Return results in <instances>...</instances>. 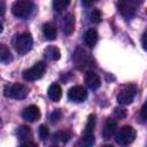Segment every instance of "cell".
Returning a JSON list of instances; mask_svg holds the SVG:
<instances>
[{"mask_svg":"<svg viewBox=\"0 0 147 147\" xmlns=\"http://www.w3.org/2000/svg\"><path fill=\"white\" fill-rule=\"evenodd\" d=\"M69 5H70V1L69 0H54L53 1V8L56 11H62Z\"/></svg>","mask_w":147,"mask_h":147,"instance_id":"ffe728a7","label":"cell"},{"mask_svg":"<svg viewBox=\"0 0 147 147\" xmlns=\"http://www.w3.org/2000/svg\"><path fill=\"white\" fill-rule=\"evenodd\" d=\"M45 55L52 60V61H56L60 59L61 56V53H60V49L55 46H48L46 49H45Z\"/></svg>","mask_w":147,"mask_h":147,"instance_id":"e0dca14e","label":"cell"},{"mask_svg":"<svg viewBox=\"0 0 147 147\" xmlns=\"http://www.w3.org/2000/svg\"><path fill=\"white\" fill-rule=\"evenodd\" d=\"M102 147H114L113 145H105V146H102Z\"/></svg>","mask_w":147,"mask_h":147,"instance_id":"4dcf8cb0","label":"cell"},{"mask_svg":"<svg viewBox=\"0 0 147 147\" xmlns=\"http://www.w3.org/2000/svg\"><path fill=\"white\" fill-rule=\"evenodd\" d=\"M47 93H48L49 99L53 100V101H55V102L59 101V100L61 99V96H62V90H61L60 85L56 84V83H53V84L48 87Z\"/></svg>","mask_w":147,"mask_h":147,"instance_id":"5bb4252c","label":"cell"},{"mask_svg":"<svg viewBox=\"0 0 147 147\" xmlns=\"http://www.w3.org/2000/svg\"><path fill=\"white\" fill-rule=\"evenodd\" d=\"M142 48L144 49H146V31L144 32V34H142Z\"/></svg>","mask_w":147,"mask_h":147,"instance_id":"f1b7e54d","label":"cell"},{"mask_svg":"<svg viewBox=\"0 0 147 147\" xmlns=\"http://www.w3.org/2000/svg\"><path fill=\"white\" fill-rule=\"evenodd\" d=\"M84 41L88 47H93L98 42V32L94 29H88L84 34Z\"/></svg>","mask_w":147,"mask_h":147,"instance_id":"9a60e30c","label":"cell"},{"mask_svg":"<svg viewBox=\"0 0 147 147\" xmlns=\"http://www.w3.org/2000/svg\"><path fill=\"white\" fill-rule=\"evenodd\" d=\"M90 18L93 23H100L101 22V11L99 9H92L91 14H90Z\"/></svg>","mask_w":147,"mask_h":147,"instance_id":"7402d4cb","label":"cell"},{"mask_svg":"<svg viewBox=\"0 0 147 147\" xmlns=\"http://www.w3.org/2000/svg\"><path fill=\"white\" fill-rule=\"evenodd\" d=\"M32 45H33V40H32V37L30 33L28 32H24V33H21V34H17L14 40H13V46L15 48V51L23 55V54H26L28 52L31 51L32 48Z\"/></svg>","mask_w":147,"mask_h":147,"instance_id":"7a4b0ae2","label":"cell"},{"mask_svg":"<svg viewBox=\"0 0 147 147\" xmlns=\"http://www.w3.org/2000/svg\"><path fill=\"white\" fill-rule=\"evenodd\" d=\"M137 93V87L134 85H126L124 86L117 94V101L121 105H130Z\"/></svg>","mask_w":147,"mask_h":147,"instance_id":"52a82bcc","label":"cell"},{"mask_svg":"<svg viewBox=\"0 0 147 147\" xmlns=\"http://www.w3.org/2000/svg\"><path fill=\"white\" fill-rule=\"evenodd\" d=\"M140 117H141V121H142V122H145V121H146V103H144V105H142V107H141Z\"/></svg>","mask_w":147,"mask_h":147,"instance_id":"d4e9b609","label":"cell"},{"mask_svg":"<svg viewBox=\"0 0 147 147\" xmlns=\"http://www.w3.org/2000/svg\"><path fill=\"white\" fill-rule=\"evenodd\" d=\"M22 117L28 122H34L40 117V110L37 106L31 105L22 111Z\"/></svg>","mask_w":147,"mask_h":147,"instance_id":"30bf717a","label":"cell"},{"mask_svg":"<svg viewBox=\"0 0 147 147\" xmlns=\"http://www.w3.org/2000/svg\"><path fill=\"white\" fill-rule=\"evenodd\" d=\"M42 33L47 40H54L56 38V28L51 23H46L42 25Z\"/></svg>","mask_w":147,"mask_h":147,"instance_id":"2e32d148","label":"cell"},{"mask_svg":"<svg viewBox=\"0 0 147 147\" xmlns=\"http://www.w3.org/2000/svg\"><path fill=\"white\" fill-rule=\"evenodd\" d=\"M85 83H86L87 87H90L91 90H96L101 85L100 77L94 71H87L86 72V75H85Z\"/></svg>","mask_w":147,"mask_h":147,"instance_id":"4fadbf2b","label":"cell"},{"mask_svg":"<svg viewBox=\"0 0 147 147\" xmlns=\"http://www.w3.org/2000/svg\"><path fill=\"white\" fill-rule=\"evenodd\" d=\"M55 138H56L59 141H61V142H67V141L70 140L71 134H70L68 131H59V132L55 134Z\"/></svg>","mask_w":147,"mask_h":147,"instance_id":"44dd1931","label":"cell"},{"mask_svg":"<svg viewBox=\"0 0 147 147\" xmlns=\"http://www.w3.org/2000/svg\"><path fill=\"white\" fill-rule=\"evenodd\" d=\"M46 70V64L45 62L40 61V62H37L34 65H32L31 68H29L28 70H25L23 72V78L24 80L26 82H34V80H38L42 77L44 72Z\"/></svg>","mask_w":147,"mask_h":147,"instance_id":"8992f818","label":"cell"},{"mask_svg":"<svg viewBox=\"0 0 147 147\" xmlns=\"http://www.w3.org/2000/svg\"><path fill=\"white\" fill-rule=\"evenodd\" d=\"M6 11V5L3 1H0V16H2Z\"/></svg>","mask_w":147,"mask_h":147,"instance_id":"83f0119b","label":"cell"},{"mask_svg":"<svg viewBox=\"0 0 147 147\" xmlns=\"http://www.w3.org/2000/svg\"><path fill=\"white\" fill-rule=\"evenodd\" d=\"M136 136H137V132L132 126L124 125L118 130L116 134V141L122 146H126L134 141Z\"/></svg>","mask_w":147,"mask_h":147,"instance_id":"5b68a950","label":"cell"},{"mask_svg":"<svg viewBox=\"0 0 147 147\" xmlns=\"http://www.w3.org/2000/svg\"><path fill=\"white\" fill-rule=\"evenodd\" d=\"M3 94L6 98H9V99L22 100L26 98V95L29 94V88L23 84L13 83V84H8L5 86Z\"/></svg>","mask_w":147,"mask_h":147,"instance_id":"3957f363","label":"cell"},{"mask_svg":"<svg viewBox=\"0 0 147 147\" xmlns=\"http://www.w3.org/2000/svg\"><path fill=\"white\" fill-rule=\"evenodd\" d=\"M34 9V5L31 1H26V0H21V1H16L13 3L11 6V11L13 14L18 17V18H28L31 13Z\"/></svg>","mask_w":147,"mask_h":147,"instance_id":"277c9868","label":"cell"},{"mask_svg":"<svg viewBox=\"0 0 147 147\" xmlns=\"http://www.w3.org/2000/svg\"><path fill=\"white\" fill-rule=\"evenodd\" d=\"M68 98L72 102H84L87 98V92L83 86H74L68 91Z\"/></svg>","mask_w":147,"mask_h":147,"instance_id":"ba28073f","label":"cell"},{"mask_svg":"<svg viewBox=\"0 0 147 147\" xmlns=\"http://www.w3.org/2000/svg\"><path fill=\"white\" fill-rule=\"evenodd\" d=\"M20 147H38V145L34 144V142H32V141H25V142L21 144Z\"/></svg>","mask_w":147,"mask_h":147,"instance_id":"484cf974","label":"cell"},{"mask_svg":"<svg viewBox=\"0 0 147 147\" xmlns=\"http://www.w3.org/2000/svg\"><path fill=\"white\" fill-rule=\"evenodd\" d=\"M115 114H116L118 117H124V116H125V110H124V109H118V108H116V109H115Z\"/></svg>","mask_w":147,"mask_h":147,"instance_id":"4316f807","label":"cell"},{"mask_svg":"<svg viewBox=\"0 0 147 147\" xmlns=\"http://www.w3.org/2000/svg\"><path fill=\"white\" fill-rule=\"evenodd\" d=\"M38 134H39V137H40L41 140H46L48 138V136H49V131H48L47 126L44 125V124L40 125L39 129H38Z\"/></svg>","mask_w":147,"mask_h":147,"instance_id":"603a6c76","label":"cell"},{"mask_svg":"<svg viewBox=\"0 0 147 147\" xmlns=\"http://www.w3.org/2000/svg\"><path fill=\"white\" fill-rule=\"evenodd\" d=\"M118 11L125 17V18H131L136 14V6L132 1H119L117 2Z\"/></svg>","mask_w":147,"mask_h":147,"instance_id":"9c48e42d","label":"cell"},{"mask_svg":"<svg viewBox=\"0 0 147 147\" xmlns=\"http://www.w3.org/2000/svg\"><path fill=\"white\" fill-rule=\"evenodd\" d=\"M94 127H95V116L90 115L84 133L77 140L75 147H92L94 145Z\"/></svg>","mask_w":147,"mask_h":147,"instance_id":"6da1fadb","label":"cell"},{"mask_svg":"<svg viewBox=\"0 0 147 147\" xmlns=\"http://www.w3.org/2000/svg\"><path fill=\"white\" fill-rule=\"evenodd\" d=\"M61 117H62V113H61L59 109H56V110H54V111L51 114L49 119H51L52 122H57L59 119H61Z\"/></svg>","mask_w":147,"mask_h":147,"instance_id":"cb8c5ba5","label":"cell"},{"mask_svg":"<svg viewBox=\"0 0 147 147\" xmlns=\"http://www.w3.org/2000/svg\"><path fill=\"white\" fill-rule=\"evenodd\" d=\"M116 130H117V123H116V121L115 119H111V118H108L106 121L105 126H103V130H102V137H103V139H106V140L110 139L115 134Z\"/></svg>","mask_w":147,"mask_h":147,"instance_id":"8fae6325","label":"cell"},{"mask_svg":"<svg viewBox=\"0 0 147 147\" xmlns=\"http://www.w3.org/2000/svg\"><path fill=\"white\" fill-rule=\"evenodd\" d=\"M11 59L10 51L7 45L0 44V62H8Z\"/></svg>","mask_w":147,"mask_h":147,"instance_id":"d6986e66","label":"cell"},{"mask_svg":"<svg viewBox=\"0 0 147 147\" xmlns=\"http://www.w3.org/2000/svg\"><path fill=\"white\" fill-rule=\"evenodd\" d=\"M2 30H3V26H2V23L0 22V33L2 32Z\"/></svg>","mask_w":147,"mask_h":147,"instance_id":"f546056e","label":"cell"},{"mask_svg":"<svg viewBox=\"0 0 147 147\" xmlns=\"http://www.w3.org/2000/svg\"><path fill=\"white\" fill-rule=\"evenodd\" d=\"M17 137H18V139L20 140H29L31 137H32V133H31V130H30V127H28V126H25V125H22V126H20L18 129H17Z\"/></svg>","mask_w":147,"mask_h":147,"instance_id":"ac0fdd59","label":"cell"},{"mask_svg":"<svg viewBox=\"0 0 147 147\" xmlns=\"http://www.w3.org/2000/svg\"><path fill=\"white\" fill-rule=\"evenodd\" d=\"M75 29V16L71 13H68L62 21V30L64 32V34L70 36L74 32Z\"/></svg>","mask_w":147,"mask_h":147,"instance_id":"7c38bea8","label":"cell"}]
</instances>
